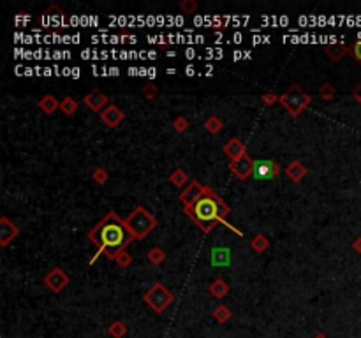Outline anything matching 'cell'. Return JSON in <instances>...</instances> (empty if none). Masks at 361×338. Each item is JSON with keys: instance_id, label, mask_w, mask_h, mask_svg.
Masks as SVG:
<instances>
[{"instance_id": "cell-8", "label": "cell", "mask_w": 361, "mask_h": 338, "mask_svg": "<svg viewBox=\"0 0 361 338\" xmlns=\"http://www.w3.org/2000/svg\"><path fill=\"white\" fill-rule=\"evenodd\" d=\"M44 284H46V287L51 289L53 292H62L67 285H69V277L65 275L64 269L53 268L50 273L44 277Z\"/></svg>"}, {"instance_id": "cell-37", "label": "cell", "mask_w": 361, "mask_h": 338, "mask_svg": "<svg viewBox=\"0 0 361 338\" xmlns=\"http://www.w3.org/2000/svg\"><path fill=\"white\" fill-rule=\"evenodd\" d=\"M315 338H328V337H326V335H317Z\"/></svg>"}, {"instance_id": "cell-6", "label": "cell", "mask_w": 361, "mask_h": 338, "mask_svg": "<svg viewBox=\"0 0 361 338\" xmlns=\"http://www.w3.org/2000/svg\"><path fill=\"white\" fill-rule=\"evenodd\" d=\"M278 173H280V167L273 160H255L252 176L255 180H273Z\"/></svg>"}, {"instance_id": "cell-17", "label": "cell", "mask_w": 361, "mask_h": 338, "mask_svg": "<svg viewBox=\"0 0 361 338\" xmlns=\"http://www.w3.org/2000/svg\"><path fill=\"white\" fill-rule=\"evenodd\" d=\"M227 292H229V285H227V282L222 280V278H217V280L210 285V294H212L213 298H217V300L226 298Z\"/></svg>"}, {"instance_id": "cell-4", "label": "cell", "mask_w": 361, "mask_h": 338, "mask_svg": "<svg viewBox=\"0 0 361 338\" xmlns=\"http://www.w3.org/2000/svg\"><path fill=\"white\" fill-rule=\"evenodd\" d=\"M280 104L287 109V113L292 116H298L308 104L312 102V97L308 93H305L298 85H291L287 88L286 93L280 95Z\"/></svg>"}, {"instance_id": "cell-1", "label": "cell", "mask_w": 361, "mask_h": 338, "mask_svg": "<svg viewBox=\"0 0 361 338\" xmlns=\"http://www.w3.org/2000/svg\"><path fill=\"white\" fill-rule=\"evenodd\" d=\"M88 240L97 247L99 252L106 254L108 259L115 261L120 252L127 250V247L134 241V236L124 218L118 217L115 212H109L88 232Z\"/></svg>"}, {"instance_id": "cell-14", "label": "cell", "mask_w": 361, "mask_h": 338, "mask_svg": "<svg viewBox=\"0 0 361 338\" xmlns=\"http://www.w3.org/2000/svg\"><path fill=\"white\" fill-rule=\"evenodd\" d=\"M286 175L291 178L292 181H301L303 176L307 175V167L300 162V160H292L289 166L286 167Z\"/></svg>"}, {"instance_id": "cell-34", "label": "cell", "mask_w": 361, "mask_h": 338, "mask_svg": "<svg viewBox=\"0 0 361 338\" xmlns=\"http://www.w3.org/2000/svg\"><path fill=\"white\" fill-rule=\"evenodd\" d=\"M352 250L361 254V238H356V240L352 241Z\"/></svg>"}, {"instance_id": "cell-18", "label": "cell", "mask_w": 361, "mask_h": 338, "mask_svg": "<svg viewBox=\"0 0 361 338\" xmlns=\"http://www.w3.org/2000/svg\"><path fill=\"white\" fill-rule=\"evenodd\" d=\"M169 181L178 189H185L189 185V176H187V173L183 169H175L171 173V176H169Z\"/></svg>"}, {"instance_id": "cell-31", "label": "cell", "mask_w": 361, "mask_h": 338, "mask_svg": "<svg viewBox=\"0 0 361 338\" xmlns=\"http://www.w3.org/2000/svg\"><path fill=\"white\" fill-rule=\"evenodd\" d=\"M143 95L148 101H152V99H155L159 95V88L155 87V85H146V87L143 88Z\"/></svg>"}, {"instance_id": "cell-2", "label": "cell", "mask_w": 361, "mask_h": 338, "mask_svg": "<svg viewBox=\"0 0 361 338\" xmlns=\"http://www.w3.org/2000/svg\"><path fill=\"white\" fill-rule=\"evenodd\" d=\"M183 210H185L187 217L203 232H212L229 215V206L210 187H204L203 196L199 199Z\"/></svg>"}, {"instance_id": "cell-30", "label": "cell", "mask_w": 361, "mask_h": 338, "mask_svg": "<svg viewBox=\"0 0 361 338\" xmlns=\"http://www.w3.org/2000/svg\"><path fill=\"white\" fill-rule=\"evenodd\" d=\"M180 9L185 14H192L198 11V2L196 0H183V2H180Z\"/></svg>"}, {"instance_id": "cell-10", "label": "cell", "mask_w": 361, "mask_h": 338, "mask_svg": "<svg viewBox=\"0 0 361 338\" xmlns=\"http://www.w3.org/2000/svg\"><path fill=\"white\" fill-rule=\"evenodd\" d=\"M19 229L7 217H0V245L7 247L14 238H18Z\"/></svg>"}, {"instance_id": "cell-22", "label": "cell", "mask_w": 361, "mask_h": 338, "mask_svg": "<svg viewBox=\"0 0 361 338\" xmlns=\"http://www.w3.org/2000/svg\"><path fill=\"white\" fill-rule=\"evenodd\" d=\"M108 333L113 338H124L125 333H127V326H125L122 320H115V322L108 328Z\"/></svg>"}, {"instance_id": "cell-26", "label": "cell", "mask_w": 361, "mask_h": 338, "mask_svg": "<svg viewBox=\"0 0 361 338\" xmlns=\"http://www.w3.org/2000/svg\"><path fill=\"white\" fill-rule=\"evenodd\" d=\"M115 263L118 264L120 268H127V266H130V264H132V255H130L127 250H124V252H120V254L116 255Z\"/></svg>"}, {"instance_id": "cell-19", "label": "cell", "mask_w": 361, "mask_h": 338, "mask_svg": "<svg viewBox=\"0 0 361 338\" xmlns=\"http://www.w3.org/2000/svg\"><path fill=\"white\" fill-rule=\"evenodd\" d=\"M250 247L254 249V252L263 254V252H266L270 249V240L264 236V234H255V236L252 238V241H250Z\"/></svg>"}, {"instance_id": "cell-25", "label": "cell", "mask_w": 361, "mask_h": 338, "mask_svg": "<svg viewBox=\"0 0 361 338\" xmlns=\"http://www.w3.org/2000/svg\"><path fill=\"white\" fill-rule=\"evenodd\" d=\"M164 259H166V254H164V250L159 249V247H153L152 250L148 252V261L152 264H161Z\"/></svg>"}, {"instance_id": "cell-13", "label": "cell", "mask_w": 361, "mask_h": 338, "mask_svg": "<svg viewBox=\"0 0 361 338\" xmlns=\"http://www.w3.org/2000/svg\"><path fill=\"white\" fill-rule=\"evenodd\" d=\"M224 153H226L227 157L231 159V160H236V159H240L241 155H245L247 153V148L245 144L241 143L238 138H233L227 141V144L224 146Z\"/></svg>"}, {"instance_id": "cell-16", "label": "cell", "mask_w": 361, "mask_h": 338, "mask_svg": "<svg viewBox=\"0 0 361 338\" xmlns=\"http://www.w3.org/2000/svg\"><path fill=\"white\" fill-rule=\"evenodd\" d=\"M324 51H326V55H328L331 60L338 62L340 58H343V55H345L349 50L343 46L342 42H333V44H328V46L324 48Z\"/></svg>"}, {"instance_id": "cell-15", "label": "cell", "mask_w": 361, "mask_h": 338, "mask_svg": "<svg viewBox=\"0 0 361 338\" xmlns=\"http://www.w3.org/2000/svg\"><path fill=\"white\" fill-rule=\"evenodd\" d=\"M37 104H39V107L42 109V113H46V115H53V113H55L56 109L60 107V102L56 101L53 95H50V93H48V95H44L42 99H39Z\"/></svg>"}, {"instance_id": "cell-32", "label": "cell", "mask_w": 361, "mask_h": 338, "mask_svg": "<svg viewBox=\"0 0 361 338\" xmlns=\"http://www.w3.org/2000/svg\"><path fill=\"white\" fill-rule=\"evenodd\" d=\"M351 53H352V56H354V60H356L358 64L361 65V39H358V41L352 44Z\"/></svg>"}, {"instance_id": "cell-33", "label": "cell", "mask_w": 361, "mask_h": 338, "mask_svg": "<svg viewBox=\"0 0 361 338\" xmlns=\"http://www.w3.org/2000/svg\"><path fill=\"white\" fill-rule=\"evenodd\" d=\"M280 101V97H278L277 93H273V92H268V93H264L263 95V102L266 104V106H273L275 102H278Z\"/></svg>"}, {"instance_id": "cell-3", "label": "cell", "mask_w": 361, "mask_h": 338, "mask_svg": "<svg viewBox=\"0 0 361 338\" xmlns=\"http://www.w3.org/2000/svg\"><path fill=\"white\" fill-rule=\"evenodd\" d=\"M125 224L129 227V231L132 232L134 240H143V238H146L155 229L157 218L153 217L150 212H146V208L138 206L129 217L125 218Z\"/></svg>"}, {"instance_id": "cell-12", "label": "cell", "mask_w": 361, "mask_h": 338, "mask_svg": "<svg viewBox=\"0 0 361 338\" xmlns=\"http://www.w3.org/2000/svg\"><path fill=\"white\" fill-rule=\"evenodd\" d=\"M101 118H102V122H104L108 127L115 129V127H118L122 122H124V113H122V109L118 106H115V104H109V106H108L106 109L101 113Z\"/></svg>"}, {"instance_id": "cell-11", "label": "cell", "mask_w": 361, "mask_h": 338, "mask_svg": "<svg viewBox=\"0 0 361 338\" xmlns=\"http://www.w3.org/2000/svg\"><path fill=\"white\" fill-rule=\"evenodd\" d=\"M109 99H108L106 93H102L101 90H92V92L88 93L87 97H85V104H87L92 111L95 113H102L104 109H106L109 104Z\"/></svg>"}, {"instance_id": "cell-23", "label": "cell", "mask_w": 361, "mask_h": 338, "mask_svg": "<svg viewBox=\"0 0 361 338\" xmlns=\"http://www.w3.org/2000/svg\"><path fill=\"white\" fill-rule=\"evenodd\" d=\"M60 109H62V113L67 116L74 115V113L78 111V102L72 97H65L64 101L60 102Z\"/></svg>"}, {"instance_id": "cell-7", "label": "cell", "mask_w": 361, "mask_h": 338, "mask_svg": "<svg viewBox=\"0 0 361 338\" xmlns=\"http://www.w3.org/2000/svg\"><path fill=\"white\" fill-rule=\"evenodd\" d=\"M229 169H231L233 175L238 176L240 180H247V178L252 176V173H254V160L245 153V155H241L236 160H231V162H229Z\"/></svg>"}, {"instance_id": "cell-20", "label": "cell", "mask_w": 361, "mask_h": 338, "mask_svg": "<svg viewBox=\"0 0 361 338\" xmlns=\"http://www.w3.org/2000/svg\"><path fill=\"white\" fill-rule=\"evenodd\" d=\"M213 317H215V320H218L220 324H226L227 320H231L233 312L229 310L226 305H218L217 308L213 310Z\"/></svg>"}, {"instance_id": "cell-5", "label": "cell", "mask_w": 361, "mask_h": 338, "mask_svg": "<svg viewBox=\"0 0 361 338\" xmlns=\"http://www.w3.org/2000/svg\"><path fill=\"white\" fill-rule=\"evenodd\" d=\"M143 298H144V303H146L155 314H162V312L166 310L167 306L173 303V294L167 291L161 282L152 285L148 291L144 292Z\"/></svg>"}, {"instance_id": "cell-27", "label": "cell", "mask_w": 361, "mask_h": 338, "mask_svg": "<svg viewBox=\"0 0 361 338\" xmlns=\"http://www.w3.org/2000/svg\"><path fill=\"white\" fill-rule=\"evenodd\" d=\"M319 95H321V99H324V101H331V99L335 97V88L331 87L329 83L321 85V88H319Z\"/></svg>"}, {"instance_id": "cell-24", "label": "cell", "mask_w": 361, "mask_h": 338, "mask_svg": "<svg viewBox=\"0 0 361 338\" xmlns=\"http://www.w3.org/2000/svg\"><path fill=\"white\" fill-rule=\"evenodd\" d=\"M204 129L208 130L210 134H218L222 130V122L218 120L217 116H210L208 120L204 122Z\"/></svg>"}, {"instance_id": "cell-29", "label": "cell", "mask_w": 361, "mask_h": 338, "mask_svg": "<svg viewBox=\"0 0 361 338\" xmlns=\"http://www.w3.org/2000/svg\"><path fill=\"white\" fill-rule=\"evenodd\" d=\"M173 127H175L176 132H185L189 129V120L183 118V116H176L175 120H173Z\"/></svg>"}, {"instance_id": "cell-35", "label": "cell", "mask_w": 361, "mask_h": 338, "mask_svg": "<svg viewBox=\"0 0 361 338\" xmlns=\"http://www.w3.org/2000/svg\"><path fill=\"white\" fill-rule=\"evenodd\" d=\"M224 23H226V21H224V18H218V16H217V18H213V21H212V25L215 28H222Z\"/></svg>"}, {"instance_id": "cell-9", "label": "cell", "mask_w": 361, "mask_h": 338, "mask_svg": "<svg viewBox=\"0 0 361 338\" xmlns=\"http://www.w3.org/2000/svg\"><path fill=\"white\" fill-rule=\"evenodd\" d=\"M203 190L204 185H201L199 181H190L180 194V201L183 203V208H187V206H190L192 203H196V201L199 199L201 196H203Z\"/></svg>"}, {"instance_id": "cell-36", "label": "cell", "mask_w": 361, "mask_h": 338, "mask_svg": "<svg viewBox=\"0 0 361 338\" xmlns=\"http://www.w3.org/2000/svg\"><path fill=\"white\" fill-rule=\"evenodd\" d=\"M352 95H354V99H356V101L361 104V81H360V85H358V87L354 88V92H352Z\"/></svg>"}, {"instance_id": "cell-28", "label": "cell", "mask_w": 361, "mask_h": 338, "mask_svg": "<svg viewBox=\"0 0 361 338\" xmlns=\"http://www.w3.org/2000/svg\"><path fill=\"white\" fill-rule=\"evenodd\" d=\"M108 178H109V175H108V171L104 169V167H97L95 171L92 173V180L95 181V183H106Z\"/></svg>"}, {"instance_id": "cell-21", "label": "cell", "mask_w": 361, "mask_h": 338, "mask_svg": "<svg viewBox=\"0 0 361 338\" xmlns=\"http://www.w3.org/2000/svg\"><path fill=\"white\" fill-rule=\"evenodd\" d=\"M212 263L217 266H224L229 263V250L227 249H215L212 252Z\"/></svg>"}]
</instances>
